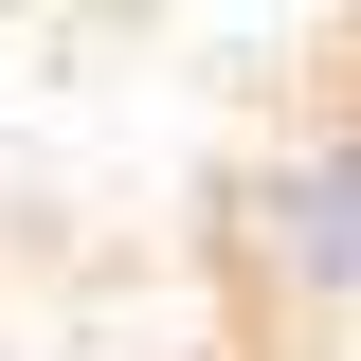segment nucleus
Here are the masks:
<instances>
[{"label": "nucleus", "mask_w": 361, "mask_h": 361, "mask_svg": "<svg viewBox=\"0 0 361 361\" xmlns=\"http://www.w3.org/2000/svg\"><path fill=\"white\" fill-rule=\"evenodd\" d=\"M235 271L289 325H361V54L235 163Z\"/></svg>", "instance_id": "nucleus-1"}]
</instances>
